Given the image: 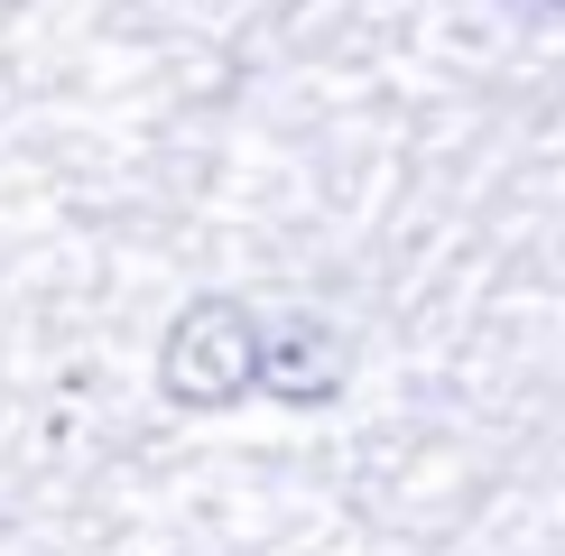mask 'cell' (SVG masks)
Masks as SVG:
<instances>
[{"label": "cell", "instance_id": "3", "mask_svg": "<svg viewBox=\"0 0 565 556\" xmlns=\"http://www.w3.org/2000/svg\"><path fill=\"white\" fill-rule=\"evenodd\" d=\"M510 19H529V29H565V0H501Z\"/></svg>", "mask_w": 565, "mask_h": 556}, {"label": "cell", "instance_id": "2", "mask_svg": "<svg viewBox=\"0 0 565 556\" xmlns=\"http://www.w3.org/2000/svg\"><path fill=\"white\" fill-rule=\"evenodd\" d=\"M343 381H352V343H343L316 307H288V316L260 324V389H269V399L324 408Z\"/></svg>", "mask_w": 565, "mask_h": 556}, {"label": "cell", "instance_id": "1", "mask_svg": "<svg viewBox=\"0 0 565 556\" xmlns=\"http://www.w3.org/2000/svg\"><path fill=\"white\" fill-rule=\"evenodd\" d=\"M158 389L177 408H232L260 389V316L242 297H195L158 343Z\"/></svg>", "mask_w": 565, "mask_h": 556}]
</instances>
